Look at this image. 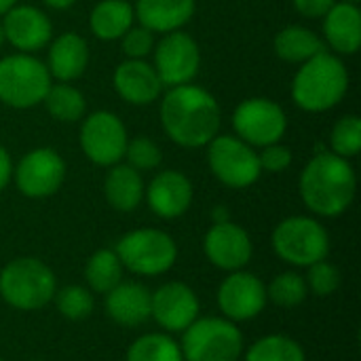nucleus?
Masks as SVG:
<instances>
[{
	"label": "nucleus",
	"mask_w": 361,
	"mask_h": 361,
	"mask_svg": "<svg viewBox=\"0 0 361 361\" xmlns=\"http://www.w3.org/2000/svg\"><path fill=\"white\" fill-rule=\"evenodd\" d=\"M0 296L15 309L36 311L53 300L55 275L36 258H17L0 271Z\"/></svg>",
	"instance_id": "20e7f679"
},
{
	"label": "nucleus",
	"mask_w": 361,
	"mask_h": 361,
	"mask_svg": "<svg viewBox=\"0 0 361 361\" xmlns=\"http://www.w3.org/2000/svg\"><path fill=\"white\" fill-rule=\"evenodd\" d=\"M161 121L176 144L199 148L218 135L220 106L209 91L195 85H178L169 89L161 104Z\"/></svg>",
	"instance_id": "f257e3e1"
},
{
	"label": "nucleus",
	"mask_w": 361,
	"mask_h": 361,
	"mask_svg": "<svg viewBox=\"0 0 361 361\" xmlns=\"http://www.w3.org/2000/svg\"><path fill=\"white\" fill-rule=\"evenodd\" d=\"M258 161H260V169L279 173V171H286L292 165V152H290L288 146H281L277 142V144L264 146L262 154H258Z\"/></svg>",
	"instance_id": "e433bc0d"
},
{
	"label": "nucleus",
	"mask_w": 361,
	"mask_h": 361,
	"mask_svg": "<svg viewBox=\"0 0 361 361\" xmlns=\"http://www.w3.org/2000/svg\"><path fill=\"white\" fill-rule=\"evenodd\" d=\"M326 51L324 40L302 25H288L275 38V53L286 61H307Z\"/></svg>",
	"instance_id": "a878e982"
},
{
	"label": "nucleus",
	"mask_w": 361,
	"mask_h": 361,
	"mask_svg": "<svg viewBox=\"0 0 361 361\" xmlns=\"http://www.w3.org/2000/svg\"><path fill=\"white\" fill-rule=\"evenodd\" d=\"M214 220H216V224H218V222H226V220H228V209L218 207L216 214H214Z\"/></svg>",
	"instance_id": "a19ab883"
},
{
	"label": "nucleus",
	"mask_w": 361,
	"mask_h": 361,
	"mask_svg": "<svg viewBox=\"0 0 361 361\" xmlns=\"http://www.w3.org/2000/svg\"><path fill=\"white\" fill-rule=\"evenodd\" d=\"M2 32L15 49L32 53L51 40L53 27L49 17L36 6H13L4 13Z\"/></svg>",
	"instance_id": "f3484780"
},
{
	"label": "nucleus",
	"mask_w": 361,
	"mask_h": 361,
	"mask_svg": "<svg viewBox=\"0 0 361 361\" xmlns=\"http://www.w3.org/2000/svg\"><path fill=\"white\" fill-rule=\"evenodd\" d=\"M197 315L199 298L186 283H165L150 298V317L167 332H184Z\"/></svg>",
	"instance_id": "2eb2a0df"
},
{
	"label": "nucleus",
	"mask_w": 361,
	"mask_h": 361,
	"mask_svg": "<svg viewBox=\"0 0 361 361\" xmlns=\"http://www.w3.org/2000/svg\"><path fill=\"white\" fill-rule=\"evenodd\" d=\"M201 63V53L199 44L192 40V36L184 32H169L157 47L154 51V70L161 78L163 85L167 87H178V85H188Z\"/></svg>",
	"instance_id": "f8f14e48"
},
{
	"label": "nucleus",
	"mask_w": 361,
	"mask_h": 361,
	"mask_svg": "<svg viewBox=\"0 0 361 361\" xmlns=\"http://www.w3.org/2000/svg\"><path fill=\"white\" fill-rule=\"evenodd\" d=\"M150 298L152 294L133 281H121L114 290L106 294V313L121 326L133 328L150 319Z\"/></svg>",
	"instance_id": "aec40b11"
},
{
	"label": "nucleus",
	"mask_w": 361,
	"mask_h": 361,
	"mask_svg": "<svg viewBox=\"0 0 361 361\" xmlns=\"http://www.w3.org/2000/svg\"><path fill=\"white\" fill-rule=\"evenodd\" d=\"M355 184V171L347 159L322 152L307 163L300 176V195L313 214L336 218L353 203Z\"/></svg>",
	"instance_id": "f03ea898"
},
{
	"label": "nucleus",
	"mask_w": 361,
	"mask_h": 361,
	"mask_svg": "<svg viewBox=\"0 0 361 361\" xmlns=\"http://www.w3.org/2000/svg\"><path fill=\"white\" fill-rule=\"evenodd\" d=\"M57 302V311L72 322H80L91 315L93 311V296L87 288L80 286H68L53 296Z\"/></svg>",
	"instance_id": "2f4dec72"
},
{
	"label": "nucleus",
	"mask_w": 361,
	"mask_h": 361,
	"mask_svg": "<svg viewBox=\"0 0 361 361\" xmlns=\"http://www.w3.org/2000/svg\"><path fill=\"white\" fill-rule=\"evenodd\" d=\"M349 89V72L345 63L330 53H319L302 63L298 70L292 95L307 112H326L334 108Z\"/></svg>",
	"instance_id": "7ed1b4c3"
},
{
	"label": "nucleus",
	"mask_w": 361,
	"mask_h": 361,
	"mask_svg": "<svg viewBox=\"0 0 361 361\" xmlns=\"http://www.w3.org/2000/svg\"><path fill=\"white\" fill-rule=\"evenodd\" d=\"M324 17L328 44L343 55H353L361 44V13L357 4L347 0L338 2Z\"/></svg>",
	"instance_id": "412c9836"
},
{
	"label": "nucleus",
	"mask_w": 361,
	"mask_h": 361,
	"mask_svg": "<svg viewBox=\"0 0 361 361\" xmlns=\"http://www.w3.org/2000/svg\"><path fill=\"white\" fill-rule=\"evenodd\" d=\"M305 281H307V288H311L315 296H330L341 286V273L334 264L319 260L309 267V275Z\"/></svg>",
	"instance_id": "f704fd0d"
},
{
	"label": "nucleus",
	"mask_w": 361,
	"mask_h": 361,
	"mask_svg": "<svg viewBox=\"0 0 361 361\" xmlns=\"http://www.w3.org/2000/svg\"><path fill=\"white\" fill-rule=\"evenodd\" d=\"M267 305L264 283L245 271H233L218 290V307L228 322H247Z\"/></svg>",
	"instance_id": "4468645a"
},
{
	"label": "nucleus",
	"mask_w": 361,
	"mask_h": 361,
	"mask_svg": "<svg viewBox=\"0 0 361 361\" xmlns=\"http://www.w3.org/2000/svg\"><path fill=\"white\" fill-rule=\"evenodd\" d=\"M133 17V8L125 0H102L95 4L89 25L99 40H116L131 27Z\"/></svg>",
	"instance_id": "393cba45"
},
{
	"label": "nucleus",
	"mask_w": 361,
	"mask_h": 361,
	"mask_svg": "<svg viewBox=\"0 0 361 361\" xmlns=\"http://www.w3.org/2000/svg\"><path fill=\"white\" fill-rule=\"evenodd\" d=\"M85 279L93 292L108 294L123 281V264L114 250L95 252L85 267Z\"/></svg>",
	"instance_id": "bb28decb"
},
{
	"label": "nucleus",
	"mask_w": 361,
	"mask_h": 361,
	"mask_svg": "<svg viewBox=\"0 0 361 361\" xmlns=\"http://www.w3.org/2000/svg\"><path fill=\"white\" fill-rule=\"evenodd\" d=\"M114 87L125 102L133 106H146L159 97L163 82L150 63L142 59H129L116 68Z\"/></svg>",
	"instance_id": "6ab92c4d"
},
{
	"label": "nucleus",
	"mask_w": 361,
	"mask_h": 361,
	"mask_svg": "<svg viewBox=\"0 0 361 361\" xmlns=\"http://www.w3.org/2000/svg\"><path fill=\"white\" fill-rule=\"evenodd\" d=\"M273 250L288 264L311 267L326 260L330 252V237L317 220L294 216L273 231Z\"/></svg>",
	"instance_id": "6e6552de"
},
{
	"label": "nucleus",
	"mask_w": 361,
	"mask_h": 361,
	"mask_svg": "<svg viewBox=\"0 0 361 361\" xmlns=\"http://www.w3.org/2000/svg\"><path fill=\"white\" fill-rule=\"evenodd\" d=\"M114 252L123 269L148 277L167 273L178 258L176 241L167 233L157 228H137L127 233L118 241Z\"/></svg>",
	"instance_id": "0eeeda50"
},
{
	"label": "nucleus",
	"mask_w": 361,
	"mask_h": 361,
	"mask_svg": "<svg viewBox=\"0 0 361 361\" xmlns=\"http://www.w3.org/2000/svg\"><path fill=\"white\" fill-rule=\"evenodd\" d=\"M207 161L214 176L228 188H247L262 171L252 146L233 135H216L209 142Z\"/></svg>",
	"instance_id": "1a4fd4ad"
},
{
	"label": "nucleus",
	"mask_w": 361,
	"mask_h": 361,
	"mask_svg": "<svg viewBox=\"0 0 361 361\" xmlns=\"http://www.w3.org/2000/svg\"><path fill=\"white\" fill-rule=\"evenodd\" d=\"M150 209L165 220L180 218L192 203V184L180 171H161L148 186Z\"/></svg>",
	"instance_id": "a211bd4d"
},
{
	"label": "nucleus",
	"mask_w": 361,
	"mask_h": 361,
	"mask_svg": "<svg viewBox=\"0 0 361 361\" xmlns=\"http://www.w3.org/2000/svg\"><path fill=\"white\" fill-rule=\"evenodd\" d=\"M336 2L334 0H294V6L305 17H324Z\"/></svg>",
	"instance_id": "4c0bfd02"
},
{
	"label": "nucleus",
	"mask_w": 361,
	"mask_h": 361,
	"mask_svg": "<svg viewBox=\"0 0 361 361\" xmlns=\"http://www.w3.org/2000/svg\"><path fill=\"white\" fill-rule=\"evenodd\" d=\"M42 102L47 104L49 114L61 123H74L82 118L87 110V102L82 93L70 85H51Z\"/></svg>",
	"instance_id": "cd10ccee"
},
{
	"label": "nucleus",
	"mask_w": 361,
	"mask_h": 361,
	"mask_svg": "<svg viewBox=\"0 0 361 361\" xmlns=\"http://www.w3.org/2000/svg\"><path fill=\"white\" fill-rule=\"evenodd\" d=\"M125 157L129 161V167H133L135 171L154 169L163 161L161 148L152 140H148V137H135V140L127 142Z\"/></svg>",
	"instance_id": "72a5a7b5"
},
{
	"label": "nucleus",
	"mask_w": 361,
	"mask_h": 361,
	"mask_svg": "<svg viewBox=\"0 0 361 361\" xmlns=\"http://www.w3.org/2000/svg\"><path fill=\"white\" fill-rule=\"evenodd\" d=\"M127 361H184L180 345L165 334H144L127 351Z\"/></svg>",
	"instance_id": "c756f323"
},
{
	"label": "nucleus",
	"mask_w": 361,
	"mask_h": 361,
	"mask_svg": "<svg viewBox=\"0 0 361 361\" xmlns=\"http://www.w3.org/2000/svg\"><path fill=\"white\" fill-rule=\"evenodd\" d=\"M104 192L114 209L133 212L144 197V182L140 171L129 165H112L104 182Z\"/></svg>",
	"instance_id": "b1692460"
},
{
	"label": "nucleus",
	"mask_w": 361,
	"mask_h": 361,
	"mask_svg": "<svg viewBox=\"0 0 361 361\" xmlns=\"http://www.w3.org/2000/svg\"><path fill=\"white\" fill-rule=\"evenodd\" d=\"M2 42H4V32H2V23H0V47H2Z\"/></svg>",
	"instance_id": "37998d69"
},
{
	"label": "nucleus",
	"mask_w": 361,
	"mask_h": 361,
	"mask_svg": "<svg viewBox=\"0 0 361 361\" xmlns=\"http://www.w3.org/2000/svg\"><path fill=\"white\" fill-rule=\"evenodd\" d=\"M127 129L123 121L106 110L87 116L80 129V146L89 161L95 165H116L125 157Z\"/></svg>",
	"instance_id": "9b49d317"
},
{
	"label": "nucleus",
	"mask_w": 361,
	"mask_h": 361,
	"mask_svg": "<svg viewBox=\"0 0 361 361\" xmlns=\"http://www.w3.org/2000/svg\"><path fill=\"white\" fill-rule=\"evenodd\" d=\"M347 2H355V4H357V0H347Z\"/></svg>",
	"instance_id": "c03bdc74"
},
{
	"label": "nucleus",
	"mask_w": 361,
	"mask_h": 361,
	"mask_svg": "<svg viewBox=\"0 0 361 361\" xmlns=\"http://www.w3.org/2000/svg\"><path fill=\"white\" fill-rule=\"evenodd\" d=\"M123 51L125 55H129L131 59H142L144 55H148L154 47V36L150 30H146L144 25L140 27H129L123 36Z\"/></svg>",
	"instance_id": "c9c22d12"
},
{
	"label": "nucleus",
	"mask_w": 361,
	"mask_h": 361,
	"mask_svg": "<svg viewBox=\"0 0 361 361\" xmlns=\"http://www.w3.org/2000/svg\"><path fill=\"white\" fill-rule=\"evenodd\" d=\"M63 178L66 163L51 148H36L27 152L15 169V184L30 199L51 197L57 192Z\"/></svg>",
	"instance_id": "ddd939ff"
},
{
	"label": "nucleus",
	"mask_w": 361,
	"mask_h": 361,
	"mask_svg": "<svg viewBox=\"0 0 361 361\" xmlns=\"http://www.w3.org/2000/svg\"><path fill=\"white\" fill-rule=\"evenodd\" d=\"M245 361H305V351L294 338L271 334L247 349Z\"/></svg>",
	"instance_id": "c85d7f7f"
},
{
	"label": "nucleus",
	"mask_w": 361,
	"mask_h": 361,
	"mask_svg": "<svg viewBox=\"0 0 361 361\" xmlns=\"http://www.w3.org/2000/svg\"><path fill=\"white\" fill-rule=\"evenodd\" d=\"M0 361H2V360H0Z\"/></svg>",
	"instance_id": "a18cd8bd"
},
{
	"label": "nucleus",
	"mask_w": 361,
	"mask_h": 361,
	"mask_svg": "<svg viewBox=\"0 0 361 361\" xmlns=\"http://www.w3.org/2000/svg\"><path fill=\"white\" fill-rule=\"evenodd\" d=\"M44 4H49L51 8H57V11H61V8H68V6H72V4H74V0H44Z\"/></svg>",
	"instance_id": "ea45409f"
},
{
	"label": "nucleus",
	"mask_w": 361,
	"mask_h": 361,
	"mask_svg": "<svg viewBox=\"0 0 361 361\" xmlns=\"http://www.w3.org/2000/svg\"><path fill=\"white\" fill-rule=\"evenodd\" d=\"M150 32H176L195 15V0H137L135 13Z\"/></svg>",
	"instance_id": "4be33fe9"
},
{
	"label": "nucleus",
	"mask_w": 361,
	"mask_h": 361,
	"mask_svg": "<svg viewBox=\"0 0 361 361\" xmlns=\"http://www.w3.org/2000/svg\"><path fill=\"white\" fill-rule=\"evenodd\" d=\"M330 144L334 154L349 159L355 157L361 150V121L357 116H345L341 118L330 135Z\"/></svg>",
	"instance_id": "473e14b6"
},
{
	"label": "nucleus",
	"mask_w": 361,
	"mask_h": 361,
	"mask_svg": "<svg viewBox=\"0 0 361 361\" xmlns=\"http://www.w3.org/2000/svg\"><path fill=\"white\" fill-rule=\"evenodd\" d=\"M307 294H309L307 281H305V277H300L296 273H281L267 288V300H271L283 309L298 307L300 302H305Z\"/></svg>",
	"instance_id": "7c9ffc66"
},
{
	"label": "nucleus",
	"mask_w": 361,
	"mask_h": 361,
	"mask_svg": "<svg viewBox=\"0 0 361 361\" xmlns=\"http://www.w3.org/2000/svg\"><path fill=\"white\" fill-rule=\"evenodd\" d=\"M89 63V49L87 42L74 34H61L49 51V74L59 80H74L78 78Z\"/></svg>",
	"instance_id": "5701e85b"
},
{
	"label": "nucleus",
	"mask_w": 361,
	"mask_h": 361,
	"mask_svg": "<svg viewBox=\"0 0 361 361\" xmlns=\"http://www.w3.org/2000/svg\"><path fill=\"white\" fill-rule=\"evenodd\" d=\"M11 176H13V165H11V157H8V152L0 146V190L8 184V180H11Z\"/></svg>",
	"instance_id": "58836bf2"
},
{
	"label": "nucleus",
	"mask_w": 361,
	"mask_h": 361,
	"mask_svg": "<svg viewBox=\"0 0 361 361\" xmlns=\"http://www.w3.org/2000/svg\"><path fill=\"white\" fill-rule=\"evenodd\" d=\"M205 256L209 262L222 271H241L252 258V241L250 235L233 224V222H218L214 224L203 241Z\"/></svg>",
	"instance_id": "dca6fc26"
},
{
	"label": "nucleus",
	"mask_w": 361,
	"mask_h": 361,
	"mask_svg": "<svg viewBox=\"0 0 361 361\" xmlns=\"http://www.w3.org/2000/svg\"><path fill=\"white\" fill-rule=\"evenodd\" d=\"M233 127L245 144L264 148L283 137L288 118L281 106L275 102L267 97H252L237 106L233 114Z\"/></svg>",
	"instance_id": "9d476101"
},
{
	"label": "nucleus",
	"mask_w": 361,
	"mask_h": 361,
	"mask_svg": "<svg viewBox=\"0 0 361 361\" xmlns=\"http://www.w3.org/2000/svg\"><path fill=\"white\" fill-rule=\"evenodd\" d=\"M15 2H17V0H0V15H4L8 8H13Z\"/></svg>",
	"instance_id": "79ce46f5"
},
{
	"label": "nucleus",
	"mask_w": 361,
	"mask_h": 361,
	"mask_svg": "<svg viewBox=\"0 0 361 361\" xmlns=\"http://www.w3.org/2000/svg\"><path fill=\"white\" fill-rule=\"evenodd\" d=\"M180 351L186 361H239L243 334L226 317L195 319L184 330Z\"/></svg>",
	"instance_id": "39448f33"
},
{
	"label": "nucleus",
	"mask_w": 361,
	"mask_h": 361,
	"mask_svg": "<svg viewBox=\"0 0 361 361\" xmlns=\"http://www.w3.org/2000/svg\"><path fill=\"white\" fill-rule=\"evenodd\" d=\"M51 87L49 68L25 53L0 59V102L11 108H32L40 104Z\"/></svg>",
	"instance_id": "423d86ee"
}]
</instances>
